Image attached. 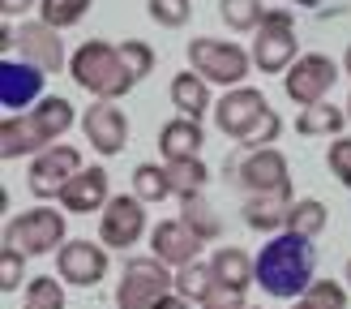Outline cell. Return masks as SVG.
<instances>
[{
	"instance_id": "cell-44",
	"label": "cell",
	"mask_w": 351,
	"mask_h": 309,
	"mask_svg": "<svg viewBox=\"0 0 351 309\" xmlns=\"http://www.w3.org/2000/svg\"><path fill=\"white\" fill-rule=\"evenodd\" d=\"M347 116H351V99H347Z\"/></svg>"
},
{
	"instance_id": "cell-9",
	"label": "cell",
	"mask_w": 351,
	"mask_h": 309,
	"mask_svg": "<svg viewBox=\"0 0 351 309\" xmlns=\"http://www.w3.org/2000/svg\"><path fill=\"white\" fill-rule=\"evenodd\" d=\"M99 240L108 249H133L146 236V202L137 194H116L99 211Z\"/></svg>"
},
{
	"instance_id": "cell-30",
	"label": "cell",
	"mask_w": 351,
	"mask_h": 309,
	"mask_svg": "<svg viewBox=\"0 0 351 309\" xmlns=\"http://www.w3.org/2000/svg\"><path fill=\"white\" fill-rule=\"evenodd\" d=\"M330 223V211H326V202L317 198H300V202H291V215H287V232H300V236H317L322 228Z\"/></svg>"
},
{
	"instance_id": "cell-2",
	"label": "cell",
	"mask_w": 351,
	"mask_h": 309,
	"mask_svg": "<svg viewBox=\"0 0 351 309\" xmlns=\"http://www.w3.org/2000/svg\"><path fill=\"white\" fill-rule=\"evenodd\" d=\"M215 120H219V133H227L244 150L274 146L278 133H283V120H278V112L266 103V95L257 86H232L215 103Z\"/></svg>"
},
{
	"instance_id": "cell-16",
	"label": "cell",
	"mask_w": 351,
	"mask_h": 309,
	"mask_svg": "<svg viewBox=\"0 0 351 309\" xmlns=\"http://www.w3.org/2000/svg\"><path fill=\"white\" fill-rule=\"evenodd\" d=\"M108 198H112V176H108V168H82L73 181H69L64 189H60V211L64 215H95V211H103L108 206Z\"/></svg>"
},
{
	"instance_id": "cell-41",
	"label": "cell",
	"mask_w": 351,
	"mask_h": 309,
	"mask_svg": "<svg viewBox=\"0 0 351 309\" xmlns=\"http://www.w3.org/2000/svg\"><path fill=\"white\" fill-rule=\"evenodd\" d=\"M343 69H347V73H351V47H347V60H343Z\"/></svg>"
},
{
	"instance_id": "cell-10",
	"label": "cell",
	"mask_w": 351,
	"mask_h": 309,
	"mask_svg": "<svg viewBox=\"0 0 351 309\" xmlns=\"http://www.w3.org/2000/svg\"><path fill=\"white\" fill-rule=\"evenodd\" d=\"M82 172V150L77 146H69V142H56V146H47L34 154V163H30V194L39 198V202H51V198H60V189L69 185Z\"/></svg>"
},
{
	"instance_id": "cell-33",
	"label": "cell",
	"mask_w": 351,
	"mask_h": 309,
	"mask_svg": "<svg viewBox=\"0 0 351 309\" xmlns=\"http://www.w3.org/2000/svg\"><path fill=\"white\" fill-rule=\"evenodd\" d=\"M90 5L95 0H39V17L47 26H56V30H69V26L82 22Z\"/></svg>"
},
{
	"instance_id": "cell-39",
	"label": "cell",
	"mask_w": 351,
	"mask_h": 309,
	"mask_svg": "<svg viewBox=\"0 0 351 309\" xmlns=\"http://www.w3.org/2000/svg\"><path fill=\"white\" fill-rule=\"evenodd\" d=\"M39 0H0V13H5V22H13V17H26Z\"/></svg>"
},
{
	"instance_id": "cell-6",
	"label": "cell",
	"mask_w": 351,
	"mask_h": 309,
	"mask_svg": "<svg viewBox=\"0 0 351 309\" xmlns=\"http://www.w3.org/2000/svg\"><path fill=\"white\" fill-rule=\"evenodd\" d=\"M253 69L261 73H287L300 60V43H295V17L287 9H270L266 22L253 30Z\"/></svg>"
},
{
	"instance_id": "cell-11",
	"label": "cell",
	"mask_w": 351,
	"mask_h": 309,
	"mask_svg": "<svg viewBox=\"0 0 351 309\" xmlns=\"http://www.w3.org/2000/svg\"><path fill=\"white\" fill-rule=\"evenodd\" d=\"M335 82H339V65L322 56V52H308L283 73V91L295 108H308V103H322Z\"/></svg>"
},
{
	"instance_id": "cell-5",
	"label": "cell",
	"mask_w": 351,
	"mask_h": 309,
	"mask_svg": "<svg viewBox=\"0 0 351 309\" xmlns=\"http://www.w3.org/2000/svg\"><path fill=\"white\" fill-rule=\"evenodd\" d=\"M64 228L69 223L56 206H30V211L13 215L5 223V245H13L26 258H43V253H56L64 245Z\"/></svg>"
},
{
	"instance_id": "cell-29",
	"label": "cell",
	"mask_w": 351,
	"mask_h": 309,
	"mask_svg": "<svg viewBox=\"0 0 351 309\" xmlns=\"http://www.w3.org/2000/svg\"><path fill=\"white\" fill-rule=\"evenodd\" d=\"M210 288H215V271H210V262H184V266H176V292L189 301H206L210 297Z\"/></svg>"
},
{
	"instance_id": "cell-1",
	"label": "cell",
	"mask_w": 351,
	"mask_h": 309,
	"mask_svg": "<svg viewBox=\"0 0 351 309\" xmlns=\"http://www.w3.org/2000/svg\"><path fill=\"white\" fill-rule=\"evenodd\" d=\"M317 279V249L313 236L300 232H278L270 236L257 253V284L278 301H295L304 297L308 284Z\"/></svg>"
},
{
	"instance_id": "cell-26",
	"label": "cell",
	"mask_w": 351,
	"mask_h": 309,
	"mask_svg": "<svg viewBox=\"0 0 351 309\" xmlns=\"http://www.w3.org/2000/svg\"><path fill=\"white\" fill-rule=\"evenodd\" d=\"M180 219L189 223L202 240H219L223 232V219L215 215V206L206 202V194H193V198H180Z\"/></svg>"
},
{
	"instance_id": "cell-15",
	"label": "cell",
	"mask_w": 351,
	"mask_h": 309,
	"mask_svg": "<svg viewBox=\"0 0 351 309\" xmlns=\"http://www.w3.org/2000/svg\"><path fill=\"white\" fill-rule=\"evenodd\" d=\"M13 43H17V52H22L30 65H39L43 73H60V69L69 65L64 60V43H60V30L47 26L43 17H39V22L13 26Z\"/></svg>"
},
{
	"instance_id": "cell-35",
	"label": "cell",
	"mask_w": 351,
	"mask_h": 309,
	"mask_svg": "<svg viewBox=\"0 0 351 309\" xmlns=\"http://www.w3.org/2000/svg\"><path fill=\"white\" fill-rule=\"evenodd\" d=\"M120 56H125L129 73H133L137 82H146V78L154 73V47H150L146 39H125V43H120Z\"/></svg>"
},
{
	"instance_id": "cell-42",
	"label": "cell",
	"mask_w": 351,
	"mask_h": 309,
	"mask_svg": "<svg viewBox=\"0 0 351 309\" xmlns=\"http://www.w3.org/2000/svg\"><path fill=\"white\" fill-rule=\"evenodd\" d=\"M347 288H351V258H347Z\"/></svg>"
},
{
	"instance_id": "cell-27",
	"label": "cell",
	"mask_w": 351,
	"mask_h": 309,
	"mask_svg": "<svg viewBox=\"0 0 351 309\" xmlns=\"http://www.w3.org/2000/svg\"><path fill=\"white\" fill-rule=\"evenodd\" d=\"M219 17L232 26V34H249L266 22V5L261 0H219Z\"/></svg>"
},
{
	"instance_id": "cell-14",
	"label": "cell",
	"mask_w": 351,
	"mask_h": 309,
	"mask_svg": "<svg viewBox=\"0 0 351 309\" xmlns=\"http://www.w3.org/2000/svg\"><path fill=\"white\" fill-rule=\"evenodd\" d=\"M82 133L95 146V154H120L129 142V116L112 99H95L90 112L82 116Z\"/></svg>"
},
{
	"instance_id": "cell-21",
	"label": "cell",
	"mask_w": 351,
	"mask_h": 309,
	"mask_svg": "<svg viewBox=\"0 0 351 309\" xmlns=\"http://www.w3.org/2000/svg\"><path fill=\"white\" fill-rule=\"evenodd\" d=\"M171 103H176V112L180 116H193V120H202L210 112V82L197 73V69H184V73H176L171 78Z\"/></svg>"
},
{
	"instance_id": "cell-18",
	"label": "cell",
	"mask_w": 351,
	"mask_h": 309,
	"mask_svg": "<svg viewBox=\"0 0 351 309\" xmlns=\"http://www.w3.org/2000/svg\"><path fill=\"white\" fill-rule=\"evenodd\" d=\"M47 146H51V142L43 137L39 120H34L30 112H13V116L0 120V154H5V159L39 154V150H47Z\"/></svg>"
},
{
	"instance_id": "cell-45",
	"label": "cell",
	"mask_w": 351,
	"mask_h": 309,
	"mask_svg": "<svg viewBox=\"0 0 351 309\" xmlns=\"http://www.w3.org/2000/svg\"><path fill=\"white\" fill-rule=\"evenodd\" d=\"M249 309H261V305H249Z\"/></svg>"
},
{
	"instance_id": "cell-36",
	"label": "cell",
	"mask_w": 351,
	"mask_h": 309,
	"mask_svg": "<svg viewBox=\"0 0 351 309\" xmlns=\"http://www.w3.org/2000/svg\"><path fill=\"white\" fill-rule=\"evenodd\" d=\"M326 168L339 185L351 189V137H330V150H326Z\"/></svg>"
},
{
	"instance_id": "cell-31",
	"label": "cell",
	"mask_w": 351,
	"mask_h": 309,
	"mask_svg": "<svg viewBox=\"0 0 351 309\" xmlns=\"http://www.w3.org/2000/svg\"><path fill=\"white\" fill-rule=\"evenodd\" d=\"M347 301H351V292L343 284H335V279H313L308 292L291 309H347Z\"/></svg>"
},
{
	"instance_id": "cell-17",
	"label": "cell",
	"mask_w": 351,
	"mask_h": 309,
	"mask_svg": "<svg viewBox=\"0 0 351 309\" xmlns=\"http://www.w3.org/2000/svg\"><path fill=\"white\" fill-rule=\"evenodd\" d=\"M202 245H206V240L193 232L184 219H163V223H154V232H150V253L163 258L167 266L197 262V258H202Z\"/></svg>"
},
{
	"instance_id": "cell-3",
	"label": "cell",
	"mask_w": 351,
	"mask_h": 309,
	"mask_svg": "<svg viewBox=\"0 0 351 309\" xmlns=\"http://www.w3.org/2000/svg\"><path fill=\"white\" fill-rule=\"evenodd\" d=\"M69 73H73V82L82 91H90L95 99H112V103L125 99L137 86L125 56H120V47L108 43V39H86L73 56H69Z\"/></svg>"
},
{
	"instance_id": "cell-37",
	"label": "cell",
	"mask_w": 351,
	"mask_h": 309,
	"mask_svg": "<svg viewBox=\"0 0 351 309\" xmlns=\"http://www.w3.org/2000/svg\"><path fill=\"white\" fill-rule=\"evenodd\" d=\"M22 266H26V253H17L13 245H5V253H0V288L5 292L22 288Z\"/></svg>"
},
{
	"instance_id": "cell-25",
	"label": "cell",
	"mask_w": 351,
	"mask_h": 309,
	"mask_svg": "<svg viewBox=\"0 0 351 309\" xmlns=\"http://www.w3.org/2000/svg\"><path fill=\"white\" fill-rule=\"evenodd\" d=\"M167 181L176 198H193L202 194L210 181V168L202 163V154H184V159H167Z\"/></svg>"
},
{
	"instance_id": "cell-22",
	"label": "cell",
	"mask_w": 351,
	"mask_h": 309,
	"mask_svg": "<svg viewBox=\"0 0 351 309\" xmlns=\"http://www.w3.org/2000/svg\"><path fill=\"white\" fill-rule=\"evenodd\" d=\"M202 142H206V129H202V120H193V116H176V120H167V125L159 129V150L167 154V159L197 154Z\"/></svg>"
},
{
	"instance_id": "cell-43",
	"label": "cell",
	"mask_w": 351,
	"mask_h": 309,
	"mask_svg": "<svg viewBox=\"0 0 351 309\" xmlns=\"http://www.w3.org/2000/svg\"><path fill=\"white\" fill-rule=\"evenodd\" d=\"M300 5H317V0H300Z\"/></svg>"
},
{
	"instance_id": "cell-24",
	"label": "cell",
	"mask_w": 351,
	"mask_h": 309,
	"mask_svg": "<svg viewBox=\"0 0 351 309\" xmlns=\"http://www.w3.org/2000/svg\"><path fill=\"white\" fill-rule=\"evenodd\" d=\"M30 116L39 120L43 137H47L51 146H56L60 137H64L69 129H73V120H77V108H73V103H69L64 95H51V99H39V103H34V108H30Z\"/></svg>"
},
{
	"instance_id": "cell-19",
	"label": "cell",
	"mask_w": 351,
	"mask_h": 309,
	"mask_svg": "<svg viewBox=\"0 0 351 309\" xmlns=\"http://www.w3.org/2000/svg\"><path fill=\"white\" fill-rule=\"evenodd\" d=\"M291 202H295L291 194H249V202L240 206V219L253 232H278V228H287Z\"/></svg>"
},
{
	"instance_id": "cell-40",
	"label": "cell",
	"mask_w": 351,
	"mask_h": 309,
	"mask_svg": "<svg viewBox=\"0 0 351 309\" xmlns=\"http://www.w3.org/2000/svg\"><path fill=\"white\" fill-rule=\"evenodd\" d=\"M154 309H193V301H189V297H180V292L171 288V292H167V297H163L159 305H154Z\"/></svg>"
},
{
	"instance_id": "cell-8",
	"label": "cell",
	"mask_w": 351,
	"mask_h": 309,
	"mask_svg": "<svg viewBox=\"0 0 351 309\" xmlns=\"http://www.w3.org/2000/svg\"><path fill=\"white\" fill-rule=\"evenodd\" d=\"M227 176H236V185L249 189V194H291V168H287V154L278 146L249 150L236 163V172L227 168Z\"/></svg>"
},
{
	"instance_id": "cell-20",
	"label": "cell",
	"mask_w": 351,
	"mask_h": 309,
	"mask_svg": "<svg viewBox=\"0 0 351 309\" xmlns=\"http://www.w3.org/2000/svg\"><path fill=\"white\" fill-rule=\"evenodd\" d=\"M210 271H215V284L249 292V284H257V253H244L240 245H223L210 258Z\"/></svg>"
},
{
	"instance_id": "cell-38",
	"label": "cell",
	"mask_w": 351,
	"mask_h": 309,
	"mask_svg": "<svg viewBox=\"0 0 351 309\" xmlns=\"http://www.w3.org/2000/svg\"><path fill=\"white\" fill-rule=\"evenodd\" d=\"M202 309H249L240 288H227V284H215L210 288V297L202 301Z\"/></svg>"
},
{
	"instance_id": "cell-28",
	"label": "cell",
	"mask_w": 351,
	"mask_h": 309,
	"mask_svg": "<svg viewBox=\"0 0 351 309\" xmlns=\"http://www.w3.org/2000/svg\"><path fill=\"white\" fill-rule=\"evenodd\" d=\"M133 194L142 198L146 206H150V202H163V198H171L167 168H163V163H137V168H133Z\"/></svg>"
},
{
	"instance_id": "cell-32",
	"label": "cell",
	"mask_w": 351,
	"mask_h": 309,
	"mask_svg": "<svg viewBox=\"0 0 351 309\" xmlns=\"http://www.w3.org/2000/svg\"><path fill=\"white\" fill-rule=\"evenodd\" d=\"M64 279L56 275H34L26 284V297H22V309H64Z\"/></svg>"
},
{
	"instance_id": "cell-13",
	"label": "cell",
	"mask_w": 351,
	"mask_h": 309,
	"mask_svg": "<svg viewBox=\"0 0 351 309\" xmlns=\"http://www.w3.org/2000/svg\"><path fill=\"white\" fill-rule=\"evenodd\" d=\"M43 69L26 56H0V103L9 112H30L43 99Z\"/></svg>"
},
{
	"instance_id": "cell-12",
	"label": "cell",
	"mask_w": 351,
	"mask_h": 309,
	"mask_svg": "<svg viewBox=\"0 0 351 309\" xmlns=\"http://www.w3.org/2000/svg\"><path fill=\"white\" fill-rule=\"evenodd\" d=\"M108 266H112V258H108V245H95V240H64V245L56 249V271H60V279L64 284H73V288H95L108 279Z\"/></svg>"
},
{
	"instance_id": "cell-34",
	"label": "cell",
	"mask_w": 351,
	"mask_h": 309,
	"mask_svg": "<svg viewBox=\"0 0 351 309\" xmlns=\"http://www.w3.org/2000/svg\"><path fill=\"white\" fill-rule=\"evenodd\" d=\"M146 13H150V22H159L167 30H180L193 17V0H146Z\"/></svg>"
},
{
	"instance_id": "cell-4",
	"label": "cell",
	"mask_w": 351,
	"mask_h": 309,
	"mask_svg": "<svg viewBox=\"0 0 351 309\" xmlns=\"http://www.w3.org/2000/svg\"><path fill=\"white\" fill-rule=\"evenodd\" d=\"M189 65L210 82V86H244L253 69V52H244L232 39H215V34H202V39L189 43Z\"/></svg>"
},
{
	"instance_id": "cell-7",
	"label": "cell",
	"mask_w": 351,
	"mask_h": 309,
	"mask_svg": "<svg viewBox=\"0 0 351 309\" xmlns=\"http://www.w3.org/2000/svg\"><path fill=\"white\" fill-rule=\"evenodd\" d=\"M176 288V275L167 271L163 258H129L125 275L116 288V309H154Z\"/></svg>"
},
{
	"instance_id": "cell-23",
	"label": "cell",
	"mask_w": 351,
	"mask_h": 309,
	"mask_svg": "<svg viewBox=\"0 0 351 309\" xmlns=\"http://www.w3.org/2000/svg\"><path fill=\"white\" fill-rule=\"evenodd\" d=\"M343 125H351V116L339 108V103H308L300 108V120H295V133L300 137H343Z\"/></svg>"
}]
</instances>
